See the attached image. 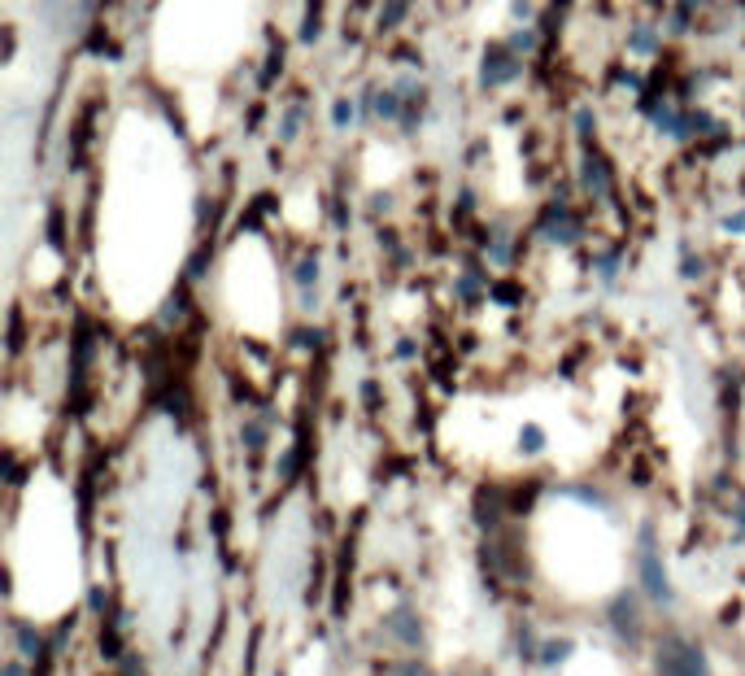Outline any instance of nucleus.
<instances>
[{
	"mask_svg": "<svg viewBox=\"0 0 745 676\" xmlns=\"http://www.w3.org/2000/svg\"><path fill=\"white\" fill-rule=\"evenodd\" d=\"M641 580H646L649 598H658V602L672 598V585H667V576H663V568H658V555H654L649 537H646V550H641Z\"/></svg>",
	"mask_w": 745,
	"mask_h": 676,
	"instance_id": "obj_2",
	"label": "nucleus"
},
{
	"mask_svg": "<svg viewBox=\"0 0 745 676\" xmlns=\"http://www.w3.org/2000/svg\"><path fill=\"white\" fill-rule=\"evenodd\" d=\"M654 668H658V676H710L706 655L685 637H663L654 650Z\"/></svg>",
	"mask_w": 745,
	"mask_h": 676,
	"instance_id": "obj_1",
	"label": "nucleus"
},
{
	"mask_svg": "<svg viewBox=\"0 0 745 676\" xmlns=\"http://www.w3.org/2000/svg\"><path fill=\"white\" fill-rule=\"evenodd\" d=\"M332 123H336V127H349V123H353V105L336 101V109H332Z\"/></svg>",
	"mask_w": 745,
	"mask_h": 676,
	"instance_id": "obj_4",
	"label": "nucleus"
},
{
	"mask_svg": "<svg viewBox=\"0 0 745 676\" xmlns=\"http://www.w3.org/2000/svg\"><path fill=\"white\" fill-rule=\"evenodd\" d=\"M514 70H519V66H514L501 49H493L489 52V61H484V84H506V79H514Z\"/></svg>",
	"mask_w": 745,
	"mask_h": 676,
	"instance_id": "obj_3",
	"label": "nucleus"
}]
</instances>
